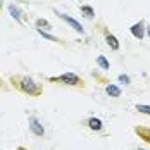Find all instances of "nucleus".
I'll use <instances>...</instances> for the list:
<instances>
[{"label":"nucleus","instance_id":"f257e3e1","mask_svg":"<svg viewBox=\"0 0 150 150\" xmlns=\"http://www.w3.org/2000/svg\"><path fill=\"white\" fill-rule=\"evenodd\" d=\"M19 86H21V90L24 91V93H28V95H38V93H40V86H38L31 78H28V76L21 78Z\"/></svg>","mask_w":150,"mask_h":150},{"label":"nucleus","instance_id":"f03ea898","mask_svg":"<svg viewBox=\"0 0 150 150\" xmlns=\"http://www.w3.org/2000/svg\"><path fill=\"white\" fill-rule=\"evenodd\" d=\"M52 81H62L66 85H79V78L74 73H64L59 78H52Z\"/></svg>","mask_w":150,"mask_h":150},{"label":"nucleus","instance_id":"7ed1b4c3","mask_svg":"<svg viewBox=\"0 0 150 150\" xmlns=\"http://www.w3.org/2000/svg\"><path fill=\"white\" fill-rule=\"evenodd\" d=\"M55 14L59 16L60 19H64V21H66V23H67V24H69V26H71V28H73L74 31H78V33H81V35L85 33V30H83V26H81V24H79V23H78L76 19H73V17H69L67 14H62V12H55Z\"/></svg>","mask_w":150,"mask_h":150},{"label":"nucleus","instance_id":"20e7f679","mask_svg":"<svg viewBox=\"0 0 150 150\" xmlns=\"http://www.w3.org/2000/svg\"><path fill=\"white\" fill-rule=\"evenodd\" d=\"M131 35L135 38H138V40H142L145 36V24H143V21H138V23H135L131 26Z\"/></svg>","mask_w":150,"mask_h":150},{"label":"nucleus","instance_id":"39448f33","mask_svg":"<svg viewBox=\"0 0 150 150\" xmlns=\"http://www.w3.org/2000/svg\"><path fill=\"white\" fill-rule=\"evenodd\" d=\"M30 129L35 133L36 136H43L45 135V129H43V126L40 124V121L35 119V117H31L30 119Z\"/></svg>","mask_w":150,"mask_h":150},{"label":"nucleus","instance_id":"423d86ee","mask_svg":"<svg viewBox=\"0 0 150 150\" xmlns=\"http://www.w3.org/2000/svg\"><path fill=\"white\" fill-rule=\"evenodd\" d=\"M105 42H107V45L110 47L112 50H119V42H117V38H116L114 35L107 33V35H105Z\"/></svg>","mask_w":150,"mask_h":150},{"label":"nucleus","instance_id":"0eeeda50","mask_svg":"<svg viewBox=\"0 0 150 150\" xmlns=\"http://www.w3.org/2000/svg\"><path fill=\"white\" fill-rule=\"evenodd\" d=\"M105 91H107V95H110V97H121V88L116 86V85H109V86L105 88Z\"/></svg>","mask_w":150,"mask_h":150},{"label":"nucleus","instance_id":"6e6552de","mask_svg":"<svg viewBox=\"0 0 150 150\" xmlns=\"http://www.w3.org/2000/svg\"><path fill=\"white\" fill-rule=\"evenodd\" d=\"M81 14L85 16L86 19H93L95 11H93V7H90V5H81Z\"/></svg>","mask_w":150,"mask_h":150},{"label":"nucleus","instance_id":"1a4fd4ad","mask_svg":"<svg viewBox=\"0 0 150 150\" xmlns=\"http://www.w3.org/2000/svg\"><path fill=\"white\" fill-rule=\"evenodd\" d=\"M9 12H11V16L14 17L17 23H21V11H19L17 7H16L14 4H11V5H9Z\"/></svg>","mask_w":150,"mask_h":150},{"label":"nucleus","instance_id":"9d476101","mask_svg":"<svg viewBox=\"0 0 150 150\" xmlns=\"http://www.w3.org/2000/svg\"><path fill=\"white\" fill-rule=\"evenodd\" d=\"M88 126H90L91 129H95V131H98V129H102V121L97 119V117H91L88 121Z\"/></svg>","mask_w":150,"mask_h":150},{"label":"nucleus","instance_id":"9b49d317","mask_svg":"<svg viewBox=\"0 0 150 150\" xmlns=\"http://www.w3.org/2000/svg\"><path fill=\"white\" fill-rule=\"evenodd\" d=\"M97 64H98V66H100V69H104V71H107V69L110 67L109 60L105 59L104 55H98V57H97Z\"/></svg>","mask_w":150,"mask_h":150},{"label":"nucleus","instance_id":"f8f14e48","mask_svg":"<svg viewBox=\"0 0 150 150\" xmlns=\"http://www.w3.org/2000/svg\"><path fill=\"white\" fill-rule=\"evenodd\" d=\"M36 28L38 30H50V23L45 21V19H38L36 21Z\"/></svg>","mask_w":150,"mask_h":150},{"label":"nucleus","instance_id":"ddd939ff","mask_svg":"<svg viewBox=\"0 0 150 150\" xmlns=\"http://www.w3.org/2000/svg\"><path fill=\"white\" fill-rule=\"evenodd\" d=\"M36 31H38V33H40V35H42L43 38H47V40H50V42H59V40H57L55 36H52V35H50V33H47L45 30H36Z\"/></svg>","mask_w":150,"mask_h":150},{"label":"nucleus","instance_id":"4468645a","mask_svg":"<svg viewBox=\"0 0 150 150\" xmlns=\"http://www.w3.org/2000/svg\"><path fill=\"white\" fill-rule=\"evenodd\" d=\"M136 110H138V112H142V114H149V116H150V105L138 104V105H136Z\"/></svg>","mask_w":150,"mask_h":150},{"label":"nucleus","instance_id":"2eb2a0df","mask_svg":"<svg viewBox=\"0 0 150 150\" xmlns=\"http://www.w3.org/2000/svg\"><path fill=\"white\" fill-rule=\"evenodd\" d=\"M119 83L129 85V76H126V74H119Z\"/></svg>","mask_w":150,"mask_h":150},{"label":"nucleus","instance_id":"dca6fc26","mask_svg":"<svg viewBox=\"0 0 150 150\" xmlns=\"http://www.w3.org/2000/svg\"><path fill=\"white\" fill-rule=\"evenodd\" d=\"M145 30H147V33H149V36H150V26L149 28H145Z\"/></svg>","mask_w":150,"mask_h":150},{"label":"nucleus","instance_id":"f3484780","mask_svg":"<svg viewBox=\"0 0 150 150\" xmlns=\"http://www.w3.org/2000/svg\"><path fill=\"white\" fill-rule=\"evenodd\" d=\"M0 7H2V0H0Z\"/></svg>","mask_w":150,"mask_h":150},{"label":"nucleus","instance_id":"a211bd4d","mask_svg":"<svg viewBox=\"0 0 150 150\" xmlns=\"http://www.w3.org/2000/svg\"><path fill=\"white\" fill-rule=\"evenodd\" d=\"M140 150H142V149H140Z\"/></svg>","mask_w":150,"mask_h":150}]
</instances>
